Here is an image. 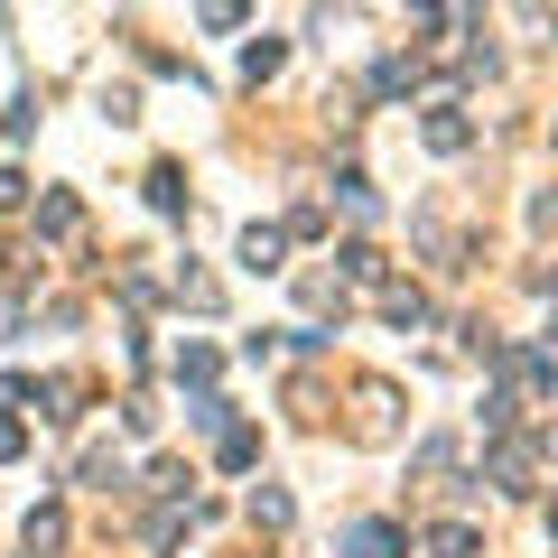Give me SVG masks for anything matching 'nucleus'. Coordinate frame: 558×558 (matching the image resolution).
Wrapping results in <instances>:
<instances>
[{"instance_id":"nucleus-1","label":"nucleus","mask_w":558,"mask_h":558,"mask_svg":"<svg viewBox=\"0 0 558 558\" xmlns=\"http://www.w3.org/2000/svg\"><path fill=\"white\" fill-rule=\"evenodd\" d=\"M531 475H539V438H502L494 447V484L502 494H531Z\"/></svg>"},{"instance_id":"nucleus-2","label":"nucleus","mask_w":558,"mask_h":558,"mask_svg":"<svg viewBox=\"0 0 558 558\" xmlns=\"http://www.w3.org/2000/svg\"><path fill=\"white\" fill-rule=\"evenodd\" d=\"M418 131H428V149H438V159H457L465 140H475V121H465V102H438V112L418 121Z\"/></svg>"},{"instance_id":"nucleus-3","label":"nucleus","mask_w":558,"mask_h":558,"mask_svg":"<svg viewBox=\"0 0 558 558\" xmlns=\"http://www.w3.org/2000/svg\"><path fill=\"white\" fill-rule=\"evenodd\" d=\"M20 539H28V558H47V549H65V502H38V512L20 521Z\"/></svg>"},{"instance_id":"nucleus-4","label":"nucleus","mask_w":558,"mask_h":558,"mask_svg":"<svg viewBox=\"0 0 558 558\" xmlns=\"http://www.w3.org/2000/svg\"><path fill=\"white\" fill-rule=\"evenodd\" d=\"M344 558H400V531L391 521H354L344 531Z\"/></svg>"},{"instance_id":"nucleus-5","label":"nucleus","mask_w":558,"mask_h":558,"mask_svg":"<svg viewBox=\"0 0 558 558\" xmlns=\"http://www.w3.org/2000/svg\"><path fill=\"white\" fill-rule=\"evenodd\" d=\"M381 317H391L400 336H410V326H428V299H418L410 279H391V289H381Z\"/></svg>"},{"instance_id":"nucleus-6","label":"nucleus","mask_w":558,"mask_h":558,"mask_svg":"<svg viewBox=\"0 0 558 558\" xmlns=\"http://www.w3.org/2000/svg\"><path fill=\"white\" fill-rule=\"evenodd\" d=\"M279 252H289L279 223H252V233H242V270H279Z\"/></svg>"},{"instance_id":"nucleus-7","label":"nucleus","mask_w":558,"mask_h":558,"mask_svg":"<svg viewBox=\"0 0 558 558\" xmlns=\"http://www.w3.org/2000/svg\"><path fill=\"white\" fill-rule=\"evenodd\" d=\"M252 521H260V531H289V521H299V502L279 494V484H260V494H252Z\"/></svg>"},{"instance_id":"nucleus-8","label":"nucleus","mask_w":558,"mask_h":558,"mask_svg":"<svg viewBox=\"0 0 558 558\" xmlns=\"http://www.w3.org/2000/svg\"><path fill=\"white\" fill-rule=\"evenodd\" d=\"M149 205L159 215H186V168H149Z\"/></svg>"},{"instance_id":"nucleus-9","label":"nucleus","mask_w":558,"mask_h":558,"mask_svg":"<svg viewBox=\"0 0 558 558\" xmlns=\"http://www.w3.org/2000/svg\"><path fill=\"white\" fill-rule=\"evenodd\" d=\"M75 223H84V205H75V196H47V205H38V233H47V242H65Z\"/></svg>"},{"instance_id":"nucleus-10","label":"nucleus","mask_w":558,"mask_h":558,"mask_svg":"<svg viewBox=\"0 0 558 558\" xmlns=\"http://www.w3.org/2000/svg\"><path fill=\"white\" fill-rule=\"evenodd\" d=\"M279 57H289L279 38H252V47H242V75H252V84H260V75H279Z\"/></svg>"},{"instance_id":"nucleus-11","label":"nucleus","mask_w":558,"mask_h":558,"mask_svg":"<svg viewBox=\"0 0 558 558\" xmlns=\"http://www.w3.org/2000/svg\"><path fill=\"white\" fill-rule=\"evenodd\" d=\"M178 381H196V391H205V381H215V344H178Z\"/></svg>"},{"instance_id":"nucleus-12","label":"nucleus","mask_w":558,"mask_h":558,"mask_svg":"<svg viewBox=\"0 0 558 558\" xmlns=\"http://www.w3.org/2000/svg\"><path fill=\"white\" fill-rule=\"evenodd\" d=\"M336 270H344V279H381V252H373V242H344Z\"/></svg>"},{"instance_id":"nucleus-13","label":"nucleus","mask_w":558,"mask_h":558,"mask_svg":"<svg viewBox=\"0 0 558 558\" xmlns=\"http://www.w3.org/2000/svg\"><path fill=\"white\" fill-rule=\"evenodd\" d=\"M410 465H418V475H447V465H457V438H428Z\"/></svg>"},{"instance_id":"nucleus-14","label":"nucleus","mask_w":558,"mask_h":558,"mask_svg":"<svg viewBox=\"0 0 558 558\" xmlns=\"http://www.w3.org/2000/svg\"><path fill=\"white\" fill-rule=\"evenodd\" d=\"M428 549H438V558H475V531H465V521H447V531L428 539Z\"/></svg>"},{"instance_id":"nucleus-15","label":"nucleus","mask_w":558,"mask_h":558,"mask_svg":"<svg viewBox=\"0 0 558 558\" xmlns=\"http://www.w3.org/2000/svg\"><path fill=\"white\" fill-rule=\"evenodd\" d=\"M20 447H28V418H20V410H0V457H20Z\"/></svg>"},{"instance_id":"nucleus-16","label":"nucleus","mask_w":558,"mask_h":558,"mask_svg":"<svg viewBox=\"0 0 558 558\" xmlns=\"http://www.w3.org/2000/svg\"><path fill=\"white\" fill-rule=\"evenodd\" d=\"M20 205H28V178H20V168H0V215H20Z\"/></svg>"},{"instance_id":"nucleus-17","label":"nucleus","mask_w":558,"mask_h":558,"mask_svg":"<svg viewBox=\"0 0 558 558\" xmlns=\"http://www.w3.org/2000/svg\"><path fill=\"white\" fill-rule=\"evenodd\" d=\"M549 531H558V502H549Z\"/></svg>"},{"instance_id":"nucleus-18","label":"nucleus","mask_w":558,"mask_h":558,"mask_svg":"<svg viewBox=\"0 0 558 558\" xmlns=\"http://www.w3.org/2000/svg\"><path fill=\"white\" fill-rule=\"evenodd\" d=\"M549 140H558V121H549Z\"/></svg>"}]
</instances>
